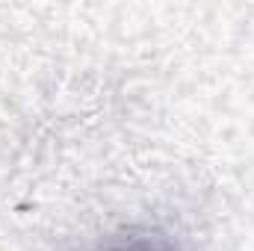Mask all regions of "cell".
<instances>
[{"label":"cell","mask_w":254,"mask_h":251,"mask_svg":"<svg viewBox=\"0 0 254 251\" xmlns=\"http://www.w3.org/2000/svg\"><path fill=\"white\" fill-rule=\"evenodd\" d=\"M110 251H166V249H154V246H127V249H110Z\"/></svg>","instance_id":"cell-1"}]
</instances>
